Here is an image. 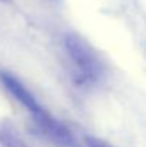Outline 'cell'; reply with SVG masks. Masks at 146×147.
<instances>
[{
	"label": "cell",
	"instance_id": "obj_1",
	"mask_svg": "<svg viewBox=\"0 0 146 147\" xmlns=\"http://www.w3.org/2000/svg\"><path fill=\"white\" fill-rule=\"evenodd\" d=\"M65 47L75 73L82 83H95L103 73L102 61L93 47L79 34L70 33L65 39Z\"/></svg>",
	"mask_w": 146,
	"mask_h": 147
},
{
	"label": "cell",
	"instance_id": "obj_2",
	"mask_svg": "<svg viewBox=\"0 0 146 147\" xmlns=\"http://www.w3.org/2000/svg\"><path fill=\"white\" fill-rule=\"evenodd\" d=\"M32 114L35 117V123H36L37 129L40 130V133L43 136H46L54 146L73 147V144H75L73 136H72L70 130L62 121L54 119L52 114L45 111L42 107Z\"/></svg>",
	"mask_w": 146,
	"mask_h": 147
},
{
	"label": "cell",
	"instance_id": "obj_3",
	"mask_svg": "<svg viewBox=\"0 0 146 147\" xmlns=\"http://www.w3.org/2000/svg\"><path fill=\"white\" fill-rule=\"evenodd\" d=\"M0 80H1L3 86L6 87V90L16 98L20 104H23L30 113H35V111H37L40 109V106L36 101L35 96L13 74H10V73H0Z\"/></svg>",
	"mask_w": 146,
	"mask_h": 147
},
{
	"label": "cell",
	"instance_id": "obj_4",
	"mask_svg": "<svg viewBox=\"0 0 146 147\" xmlns=\"http://www.w3.org/2000/svg\"><path fill=\"white\" fill-rule=\"evenodd\" d=\"M0 147H29L9 121H0Z\"/></svg>",
	"mask_w": 146,
	"mask_h": 147
},
{
	"label": "cell",
	"instance_id": "obj_5",
	"mask_svg": "<svg viewBox=\"0 0 146 147\" xmlns=\"http://www.w3.org/2000/svg\"><path fill=\"white\" fill-rule=\"evenodd\" d=\"M85 140H86L88 147H113L110 143H107L102 139H97V137H92V136H88Z\"/></svg>",
	"mask_w": 146,
	"mask_h": 147
}]
</instances>
